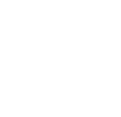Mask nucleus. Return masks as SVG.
I'll return each instance as SVG.
<instances>
[]
</instances>
